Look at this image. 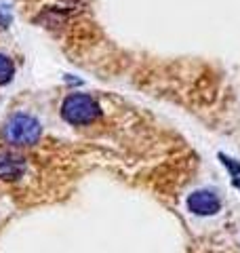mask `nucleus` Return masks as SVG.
I'll return each instance as SVG.
<instances>
[{"instance_id": "obj_4", "label": "nucleus", "mask_w": 240, "mask_h": 253, "mask_svg": "<svg viewBox=\"0 0 240 253\" xmlns=\"http://www.w3.org/2000/svg\"><path fill=\"white\" fill-rule=\"evenodd\" d=\"M26 171V163L23 158L13 154V152H2L0 154V179H6V181H13V179H19Z\"/></svg>"}, {"instance_id": "obj_1", "label": "nucleus", "mask_w": 240, "mask_h": 253, "mask_svg": "<svg viewBox=\"0 0 240 253\" xmlns=\"http://www.w3.org/2000/svg\"><path fill=\"white\" fill-rule=\"evenodd\" d=\"M61 116L70 125H91L101 116V110L91 95L72 93L61 104Z\"/></svg>"}, {"instance_id": "obj_6", "label": "nucleus", "mask_w": 240, "mask_h": 253, "mask_svg": "<svg viewBox=\"0 0 240 253\" xmlns=\"http://www.w3.org/2000/svg\"><path fill=\"white\" fill-rule=\"evenodd\" d=\"M4 21H6V17H4V15H2V13H0V28H2V26H4Z\"/></svg>"}, {"instance_id": "obj_7", "label": "nucleus", "mask_w": 240, "mask_h": 253, "mask_svg": "<svg viewBox=\"0 0 240 253\" xmlns=\"http://www.w3.org/2000/svg\"><path fill=\"white\" fill-rule=\"evenodd\" d=\"M236 186H238V188H240V177H236Z\"/></svg>"}, {"instance_id": "obj_2", "label": "nucleus", "mask_w": 240, "mask_h": 253, "mask_svg": "<svg viewBox=\"0 0 240 253\" xmlns=\"http://www.w3.org/2000/svg\"><path fill=\"white\" fill-rule=\"evenodd\" d=\"M40 123L30 114H15L4 125L2 135L13 146H32L40 139Z\"/></svg>"}, {"instance_id": "obj_5", "label": "nucleus", "mask_w": 240, "mask_h": 253, "mask_svg": "<svg viewBox=\"0 0 240 253\" xmlns=\"http://www.w3.org/2000/svg\"><path fill=\"white\" fill-rule=\"evenodd\" d=\"M15 74V68H13V61L6 57V55H0V84H6L13 78Z\"/></svg>"}, {"instance_id": "obj_3", "label": "nucleus", "mask_w": 240, "mask_h": 253, "mask_svg": "<svg viewBox=\"0 0 240 253\" xmlns=\"http://www.w3.org/2000/svg\"><path fill=\"white\" fill-rule=\"evenodd\" d=\"M188 207L198 215H213L221 209V201L211 190H198L188 199Z\"/></svg>"}]
</instances>
